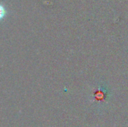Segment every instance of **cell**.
<instances>
[{"label": "cell", "mask_w": 128, "mask_h": 127, "mask_svg": "<svg viewBox=\"0 0 128 127\" xmlns=\"http://www.w3.org/2000/svg\"><path fill=\"white\" fill-rule=\"evenodd\" d=\"M5 15V9L2 5L0 4V19H2Z\"/></svg>", "instance_id": "obj_2"}, {"label": "cell", "mask_w": 128, "mask_h": 127, "mask_svg": "<svg viewBox=\"0 0 128 127\" xmlns=\"http://www.w3.org/2000/svg\"><path fill=\"white\" fill-rule=\"evenodd\" d=\"M112 91L104 82H98L92 91L89 97L91 103L98 110L105 109L110 103Z\"/></svg>", "instance_id": "obj_1"}]
</instances>
